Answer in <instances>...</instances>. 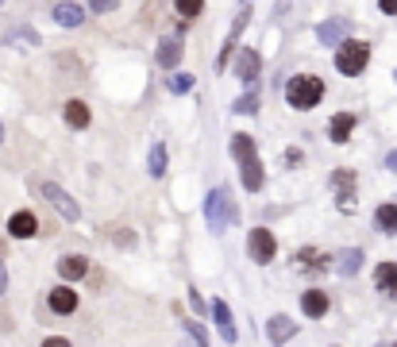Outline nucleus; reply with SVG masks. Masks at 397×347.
Instances as JSON below:
<instances>
[{"label":"nucleus","instance_id":"1","mask_svg":"<svg viewBox=\"0 0 397 347\" xmlns=\"http://www.w3.org/2000/svg\"><path fill=\"white\" fill-rule=\"evenodd\" d=\"M205 220H209V232H212V236L228 232L232 224L239 220V209H235L228 185H220V190H212L209 197H205Z\"/></svg>","mask_w":397,"mask_h":347},{"label":"nucleus","instance_id":"2","mask_svg":"<svg viewBox=\"0 0 397 347\" xmlns=\"http://www.w3.org/2000/svg\"><path fill=\"white\" fill-rule=\"evenodd\" d=\"M286 100L293 108H316L324 100V81L316 73H297L286 81Z\"/></svg>","mask_w":397,"mask_h":347},{"label":"nucleus","instance_id":"3","mask_svg":"<svg viewBox=\"0 0 397 347\" xmlns=\"http://www.w3.org/2000/svg\"><path fill=\"white\" fill-rule=\"evenodd\" d=\"M366 62H371V43L347 39L344 46H336V70L344 73V78H359V73L366 70Z\"/></svg>","mask_w":397,"mask_h":347},{"label":"nucleus","instance_id":"4","mask_svg":"<svg viewBox=\"0 0 397 347\" xmlns=\"http://www.w3.org/2000/svg\"><path fill=\"white\" fill-rule=\"evenodd\" d=\"M247 251H251V259L259 262V266H267V262H274V255H278V239H274L270 228H251Z\"/></svg>","mask_w":397,"mask_h":347},{"label":"nucleus","instance_id":"5","mask_svg":"<svg viewBox=\"0 0 397 347\" xmlns=\"http://www.w3.org/2000/svg\"><path fill=\"white\" fill-rule=\"evenodd\" d=\"M43 197H46V201H51L54 209H58V212H62V217L70 220V224H73V220H81V209H78V201H73V197L66 193L62 185H54V182H43Z\"/></svg>","mask_w":397,"mask_h":347},{"label":"nucleus","instance_id":"6","mask_svg":"<svg viewBox=\"0 0 397 347\" xmlns=\"http://www.w3.org/2000/svg\"><path fill=\"white\" fill-rule=\"evenodd\" d=\"M247 20H251V8H243V12L235 16V24H232V35H228V43H224V51L216 54V62H212V70H216V73H224V70H228L232 51H235V43H239V35H243V27H247Z\"/></svg>","mask_w":397,"mask_h":347},{"label":"nucleus","instance_id":"7","mask_svg":"<svg viewBox=\"0 0 397 347\" xmlns=\"http://www.w3.org/2000/svg\"><path fill=\"white\" fill-rule=\"evenodd\" d=\"M332 185H336L339 212H355V174L351 170H336L332 174Z\"/></svg>","mask_w":397,"mask_h":347},{"label":"nucleus","instance_id":"8","mask_svg":"<svg viewBox=\"0 0 397 347\" xmlns=\"http://www.w3.org/2000/svg\"><path fill=\"white\" fill-rule=\"evenodd\" d=\"M347 31H351V20H324L316 27V39L328 43V46H344L347 43Z\"/></svg>","mask_w":397,"mask_h":347},{"label":"nucleus","instance_id":"9","mask_svg":"<svg viewBox=\"0 0 397 347\" xmlns=\"http://www.w3.org/2000/svg\"><path fill=\"white\" fill-rule=\"evenodd\" d=\"M293 336H297V324H293L289 316H282V313H278V316H270V321H267V340H270L274 347L289 343Z\"/></svg>","mask_w":397,"mask_h":347},{"label":"nucleus","instance_id":"10","mask_svg":"<svg viewBox=\"0 0 397 347\" xmlns=\"http://www.w3.org/2000/svg\"><path fill=\"white\" fill-rule=\"evenodd\" d=\"M46 305H51V313H58V316H70L73 309H78V294H73L70 286H54L51 294H46Z\"/></svg>","mask_w":397,"mask_h":347},{"label":"nucleus","instance_id":"11","mask_svg":"<svg viewBox=\"0 0 397 347\" xmlns=\"http://www.w3.org/2000/svg\"><path fill=\"white\" fill-rule=\"evenodd\" d=\"M259 70H262V54H259V51H251V46H247V51H239V62H235V73H239V81H243V86H247V89H251V81L259 78Z\"/></svg>","mask_w":397,"mask_h":347},{"label":"nucleus","instance_id":"12","mask_svg":"<svg viewBox=\"0 0 397 347\" xmlns=\"http://www.w3.org/2000/svg\"><path fill=\"white\" fill-rule=\"evenodd\" d=\"M212 316H216V328H220V340H224V343H235V340H239L228 301H220V297H216V301H212Z\"/></svg>","mask_w":397,"mask_h":347},{"label":"nucleus","instance_id":"13","mask_svg":"<svg viewBox=\"0 0 397 347\" xmlns=\"http://www.w3.org/2000/svg\"><path fill=\"white\" fill-rule=\"evenodd\" d=\"M35 232H39V220H35V212H12V220H8V236H16V239H31Z\"/></svg>","mask_w":397,"mask_h":347},{"label":"nucleus","instance_id":"14","mask_svg":"<svg viewBox=\"0 0 397 347\" xmlns=\"http://www.w3.org/2000/svg\"><path fill=\"white\" fill-rule=\"evenodd\" d=\"M355 124H359L355 112H339V116H332V124H328V139H332V143H347Z\"/></svg>","mask_w":397,"mask_h":347},{"label":"nucleus","instance_id":"15","mask_svg":"<svg viewBox=\"0 0 397 347\" xmlns=\"http://www.w3.org/2000/svg\"><path fill=\"white\" fill-rule=\"evenodd\" d=\"M58 274H62V282H78V278L89 274V259L85 255H62L58 259Z\"/></svg>","mask_w":397,"mask_h":347},{"label":"nucleus","instance_id":"16","mask_svg":"<svg viewBox=\"0 0 397 347\" xmlns=\"http://www.w3.org/2000/svg\"><path fill=\"white\" fill-rule=\"evenodd\" d=\"M301 313L320 321V316L328 313V294L324 289H305V294H301Z\"/></svg>","mask_w":397,"mask_h":347},{"label":"nucleus","instance_id":"17","mask_svg":"<svg viewBox=\"0 0 397 347\" xmlns=\"http://www.w3.org/2000/svg\"><path fill=\"white\" fill-rule=\"evenodd\" d=\"M155 58H158V70H174L177 62H182V39H163L158 43V51H155Z\"/></svg>","mask_w":397,"mask_h":347},{"label":"nucleus","instance_id":"18","mask_svg":"<svg viewBox=\"0 0 397 347\" xmlns=\"http://www.w3.org/2000/svg\"><path fill=\"white\" fill-rule=\"evenodd\" d=\"M232 158H235L239 166L254 162V158H259V147H254V139L243 135V131H239V135H232Z\"/></svg>","mask_w":397,"mask_h":347},{"label":"nucleus","instance_id":"19","mask_svg":"<svg viewBox=\"0 0 397 347\" xmlns=\"http://www.w3.org/2000/svg\"><path fill=\"white\" fill-rule=\"evenodd\" d=\"M293 266L297 270H328V255L324 251H313V247H301L293 255Z\"/></svg>","mask_w":397,"mask_h":347},{"label":"nucleus","instance_id":"20","mask_svg":"<svg viewBox=\"0 0 397 347\" xmlns=\"http://www.w3.org/2000/svg\"><path fill=\"white\" fill-rule=\"evenodd\" d=\"M374 286L382 289L386 297H397V262H382L374 270Z\"/></svg>","mask_w":397,"mask_h":347},{"label":"nucleus","instance_id":"21","mask_svg":"<svg viewBox=\"0 0 397 347\" xmlns=\"http://www.w3.org/2000/svg\"><path fill=\"white\" fill-rule=\"evenodd\" d=\"M54 24H62V27H81L85 24V8L81 4H54Z\"/></svg>","mask_w":397,"mask_h":347},{"label":"nucleus","instance_id":"22","mask_svg":"<svg viewBox=\"0 0 397 347\" xmlns=\"http://www.w3.org/2000/svg\"><path fill=\"white\" fill-rule=\"evenodd\" d=\"M262 174H267V170H262L259 158H254V162H247V166H239V182H243V190H247V193H259V190H262V182H267Z\"/></svg>","mask_w":397,"mask_h":347},{"label":"nucleus","instance_id":"23","mask_svg":"<svg viewBox=\"0 0 397 347\" xmlns=\"http://www.w3.org/2000/svg\"><path fill=\"white\" fill-rule=\"evenodd\" d=\"M62 116H66V124L70 128H89V105L85 100H66V108H62Z\"/></svg>","mask_w":397,"mask_h":347},{"label":"nucleus","instance_id":"24","mask_svg":"<svg viewBox=\"0 0 397 347\" xmlns=\"http://www.w3.org/2000/svg\"><path fill=\"white\" fill-rule=\"evenodd\" d=\"M359 270H363V251H359V247H347L344 255H339V274H344V278H355Z\"/></svg>","mask_w":397,"mask_h":347},{"label":"nucleus","instance_id":"25","mask_svg":"<svg viewBox=\"0 0 397 347\" xmlns=\"http://www.w3.org/2000/svg\"><path fill=\"white\" fill-rule=\"evenodd\" d=\"M374 224L386 232V236H397V204H378Z\"/></svg>","mask_w":397,"mask_h":347},{"label":"nucleus","instance_id":"26","mask_svg":"<svg viewBox=\"0 0 397 347\" xmlns=\"http://www.w3.org/2000/svg\"><path fill=\"white\" fill-rule=\"evenodd\" d=\"M166 166H170L166 143H155V147H150V158H147V170H150V177H163V174H166Z\"/></svg>","mask_w":397,"mask_h":347},{"label":"nucleus","instance_id":"27","mask_svg":"<svg viewBox=\"0 0 397 347\" xmlns=\"http://www.w3.org/2000/svg\"><path fill=\"white\" fill-rule=\"evenodd\" d=\"M232 112H235V116H254V112H259V93H254V89L243 93V97L232 105Z\"/></svg>","mask_w":397,"mask_h":347},{"label":"nucleus","instance_id":"28","mask_svg":"<svg viewBox=\"0 0 397 347\" xmlns=\"http://www.w3.org/2000/svg\"><path fill=\"white\" fill-rule=\"evenodd\" d=\"M174 8H177V16H185V24H193L197 16H201V8H205V4H201V0H177Z\"/></svg>","mask_w":397,"mask_h":347},{"label":"nucleus","instance_id":"29","mask_svg":"<svg viewBox=\"0 0 397 347\" xmlns=\"http://www.w3.org/2000/svg\"><path fill=\"white\" fill-rule=\"evenodd\" d=\"M193 73H174V78H170L166 81V86H170V93H177V97H182V93H189V89H193Z\"/></svg>","mask_w":397,"mask_h":347},{"label":"nucleus","instance_id":"30","mask_svg":"<svg viewBox=\"0 0 397 347\" xmlns=\"http://www.w3.org/2000/svg\"><path fill=\"white\" fill-rule=\"evenodd\" d=\"M4 39H8V43H31V46H35V43H39V35L27 31V27H20V31H8Z\"/></svg>","mask_w":397,"mask_h":347},{"label":"nucleus","instance_id":"31","mask_svg":"<svg viewBox=\"0 0 397 347\" xmlns=\"http://www.w3.org/2000/svg\"><path fill=\"white\" fill-rule=\"evenodd\" d=\"M185 328H189V336H193V343H197V347H209V336H205V328L197 324V321H189Z\"/></svg>","mask_w":397,"mask_h":347},{"label":"nucleus","instance_id":"32","mask_svg":"<svg viewBox=\"0 0 397 347\" xmlns=\"http://www.w3.org/2000/svg\"><path fill=\"white\" fill-rule=\"evenodd\" d=\"M116 243H120V247H135V236H131V232H120V236H116Z\"/></svg>","mask_w":397,"mask_h":347},{"label":"nucleus","instance_id":"33","mask_svg":"<svg viewBox=\"0 0 397 347\" xmlns=\"http://www.w3.org/2000/svg\"><path fill=\"white\" fill-rule=\"evenodd\" d=\"M43 347H70V340H62V336H46Z\"/></svg>","mask_w":397,"mask_h":347},{"label":"nucleus","instance_id":"34","mask_svg":"<svg viewBox=\"0 0 397 347\" xmlns=\"http://www.w3.org/2000/svg\"><path fill=\"white\" fill-rule=\"evenodd\" d=\"M112 8H116L112 0H93V12H112Z\"/></svg>","mask_w":397,"mask_h":347},{"label":"nucleus","instance_id":"35","mask_svg":"<svg viewBox=\"0 0 397 347\" xmlns=\"http://www.w3.org/2000/svg\"><path fill=\"white\" fill-rule=\"evenodd\" d=\"M378 8H382L386 16H397V0H382V4H378Z\"/></svg>","mask_w":397,"mask_h":347},{"label":"nucleus","instance_id":"36","mask_svg":"<svg viewBox=\"0 0 397 347\" xmlns=\"http://www.w3.org/2000/svg\"><path fill=\"white\" fill-rule=\"evenodd\" d=\"M4 289H8V270H4V262H0V297H4Z\"/></svg>","mask_w":397,"mask_h":347},{"label":"nucleus","instance_id":"37","mask_svg":"<svg viewBox=\"0 0 397 347\" xmlns=\"http://www.w3.org/2000/svg\"><path fill=\"white\" fill-rule=\"evenodd\" d=\"M386 166H390V170H397V151H390V158H386Z\"/></svg>","mask_w":397,"mask_h":347},{"label":"nucleus","instance_id":"38","mask_svg":"<svg viewBox=\"0 0 397 347\" xmlns=\"http://www.w3.org/2000/svg\"><path fill=\"white\" fill-rule=\"evenodd\" d=\"M0 143H4V124H0Z\"/></svg>","mask_w":397,"mask_h":347},{"label":"nucleus","instance_id":"39","mask_svg":"<svg viewBox=\"0 0 397 347\" xmlns=\"http://www.w3.org/2000/svg\"><path fill=\"white\" fill-rule=\"evenodd\" d=\"M393 78H397V73H393Z\"/></svg>","mask_w":397,"mask_h":347},{"label":"nucleus","instance_id":"40","mask_svg":"<svg viewBox=\"0 0 397 347\" xmlns=\"http://www.w3.org/2000/svg\"><path fill=\"white\" fill-rule=\"evenodd\" d=\"M393 347H397V343H393Z\"/></svg>","mask_w":397,"mask_h":347}]
</instances>
